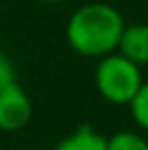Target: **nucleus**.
Instances as JSON below:
<instances>
[{
    "label": "nucleus",
    "instance_id": "1",
    "mask_svg": "<svg viewBox=\"0 0 148 150\" xmlns=\"http://www.w3.org/2000/svg\"><path fill=\"white\" fill-rule=\"evenodd\" d=\"M124 30V18L115 7L107 2H89L70 15L65 37L74 52L100 59L115 52L120 35Z\"/></svg>",
    "mask_w": 148,
    "mask_h": 150
},
{
    "label": "nucleus",
    "instance_id": "2",
    "mask_svg": "<svg viewBox=\"0 0 148 150\" xmlns=\"http://www.w3.org/2000/svg\"><path fill=\"white\" fill-rule=\"evenodd\" d=\"M96 89L98 94L111 105H126L133 100L137 89L144 83L142 68L129 61L120 52H111L100 57L98 65H96Z\"/></svg>",
    "mask_w": 148,
    "mask_h": 150
},
{
    "label": "nucleus",
    "instance_id": "3",
    "mask_svg": "<svg viewBox=\"0 0 148 150\" xmlns=\"http://www.w3.org/2000/svg\"><path fill=\"white\" fill-rule=\"evenodd\" d=\"M33 117V102L20 83H9L0 89V131H20Z\"/></svg>",
    "mask_w": 148,
    "mask_h": 150
},
{
    "label": "nucleus",
    "instance_id": "4",
    "mask_svg": "<svg viewBox=\"0 0 148 150\" xmlns=\"http://www.w3.org/2000/svg\"><path fill=\"white\" fill-rule=\"evenodd\" d=\"M115 52L133 61L135 65H148V24H124Z\"/></svg>",
    "mask_w": 148,
    "mask_h": 150
},
{
    "label": "nucleus",
    "instance_id": "5",
    "mask_svg": "<svg viewBox=\"0 0 148 150\" xmlns=\"http://www.w3.org/2000/svg\"><path fill=\"white\" fill-rule=\"evenodd\" d=\"M55 150H107V137L87 124H83L68 137L61 139Z\"/></svg>",
    "mask_w": 148,
    "mask_h": 150
},
{
    "label": "nucleus",
    "instance_id": "6",
    "mask_svg": "<svg viewBox=\"0 0 148 150\" xmlns=\"http://www.w3.org/2000/svg\"><path fill=\"white\" fill-rule=\"evenodd\" d=\"M107 150H148V139L135 131H118L107 137Z\"/></svg>",
    "mask_w": 148,
    "mask_h": 150
},
{
    "label": "nucleus",
    "instance_id": "7",
    "mask_svg": "<svg viewBox=\"0 0 148 150\" xmlns=\"http://www.w3.org/2000/svg\"><path fill=\"white\" fill-rule=\"evenodd\" d=\"M129 109H131V115H133V122L144 133H148V81L142 83V87L137 89L133 100L129 102Z\"/></svg>",
    "mask_w": 148,
    "mask_h": 150
},
{
    "label": "nucleus",
    "instance_id": "8",
    "mask_svg": "<svg viewBox=\"0 0 148 150\" xmlns=\"http://www.w3.org/2000/svg\"><path fill=\"white\" fill-rule=\"evenodd\" d=\"M13 81H15V68H13L11 59L4 52H0V89H4Z\"/></svg>",
    "mask_w": 148,
    "mask_h": 150
},
{
    "label": "nucleus",
    "instance_id": "9",
    "mask_svg": "<svg viewBox=\"0 0 148 150\" xmlns=\"http://www.w3.org/2000/svg\"><path fill=\"white\" fill-rule=\"evenodd\" d=\"M42 2H48V4H57V2H65V0H42Z\"/></svg>",
    "mask_w": 148,
    "mask_h": 150
}]
</instances>
